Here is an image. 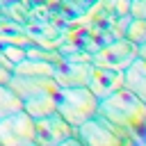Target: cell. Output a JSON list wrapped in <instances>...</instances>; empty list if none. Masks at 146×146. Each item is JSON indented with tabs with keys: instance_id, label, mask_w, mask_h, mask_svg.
I'll return each mask as SVG.
<instances>
[{
	"instance_id": "obj_8",
	"label": "cell",
	"mask_w": 146,
	"mask_h": 146,
	"mask_svg": "<svg viewBox=\"0 0 146 146\" xmlns=\"http://www.w3.org/2000/svg\"><path fill=\"white\" fill-rule=\"evenodd\" d=\"M87 87H89V91L100 100V98H105V96H110V94H114L116 89L123 87V71L91 64Z\"/></svg>"
},
{
	"instance_id": "obj_13",
	"label": "cell",
	"mask_w": 146,
	"mask_h": 146,
	"mask_svg": "<svg viewBox=\"0 0 146 146\" xmlns=\"http://www.w3.org/2000/svg\"><path fill=\"white\" fill-rule=\"evenodd\" d=\"M18 110H23L21 98L11 91L9 84H0V119L11 114V112H18Z\"/></svg>"
},
{
	"instance_id": "obj_1",
	"label": "cell",
	"mask_w": 146,
	"mask_h": 146,
	"mask_svg": "<svg viewBox=\"0 0 146 146\" xmlns=\"http://www.w3.org/2000/svg\"><path fill=\"white\" fill-rule=\"evenodd\" d=\"M98 114L107 119L125 144H146V103L121 87L98 100Z\"/></svg>"
},
{
	"instance_id": "obj_3",
	"label": "cell",
	"mask_w": 146,
	"mask_h": 146,
	"mask_svg": "<svg viewBox=\"0 0 146 146\" xmlns=\"http://www.w3.org/2000/svg\"><path fill=\"white\" fill-rule=\"evenodd\" d=\"M75 135H78V128L71 125L57 112H52L48 116H41V119H34V144H41V146H59V144H66V141L78 139Z\"/></svg>"
},
{
	"instance_id": "obj_4",
	"label": "cell",
	"mask_w": 146,
	"mask_h": 146,
	"mask_svg": "<svg viewBox=\"0 0 146 146\" xmlns=\"http://www.w3.org/2000/svg\"><path fill=\"white\" fill-rule=\"evenodd\" d=\"M0 146H34V119L25 110L0 119Z\"/></svg>"
},
{
	"instance_id": "obj_11",
	"label": "cell",
	"mask_w": 146,
	"mask_h": 146,
	"mask_svg": "<svg viewBox=\"0 0 146 146\" xmlns=\"http://www.w3.org/2000/svg\"><path fill=\"white\" fill-rule=\"evenodd\" d=\"M52 71H55V64L52 62L27 57V55L11 66V73L14 75H52Z\"/></svg>"
},
{
	"instance_id": "obj_10",
	"label": "cell",
	"mask_w": 146,
	"mask_h": 146,
	"mask_svg": "<svg viewBox=\"0 0 146 146\" xmlns=\"http://www.w3.org/2000/svg\"><path fill=\"white\" fill-rule=\"evenodd\" d=\"M123 87L130 89L139 100L146 103V59L135 57L123 68Z\"/></svg>"
},
{
	"instance_id": "obj_5",
	"label": "cell",
	"mask_w": 146,
	"mask_h": 146,
	"mask_svg": "<svg viewBox=\"0 0 146 146\" xmlns=\"http://www.w3.org/2000/svg\"><path fill=\"white\" fill-rule=\"evenodd\" d=\"M75 137H78V141H82L87 146H121V144H125L121 139V135L116 132V128L100 114H96V116L87 119L82 125H78Z\"/></svg>"
},
{
	"instance_id": "obj_16",
	"label": "cell",
	"mask_w": 146,
	"mask_h": 146,
	"mask_svg": "<svg viewBox=\"0 0 146 146\" xmlns=\"http://www.w3.org/2000/svg\"><path fill=\"white\" fill-rule=\"evenodd\" d=\"M9 75H11V71H7L5 66H0V84H7L9 82Z\"/></svg>"
},
{
	"instance_id": "obj_14",
	"label": "cell",
	"mask_w": 146,
	"mask_h": 146,
	"mask_svg": "<svg viewBox=\"0 0 146 146\" xmlns=\"http://www.w3.org/2000/svg\"><path fill=\"white\" fill-rule=\"evenodd\" d=\"M125 39L128 41H132V43H144L146 41V18H132L130 23H128V27H125Z\"/></svg>"
},
{
	"instance_id": "obj_2",
	"label": "cell",
	"mask_w": 146,
	"mask_h": 146,
	"mask_svg": "<svg viewBox=\"0 0 146 146\" xmlns=\"http://www.w3.org/2000/svg\"><path fill=\"white\" fill-rule=\"evenodd\" d=\"M55 103L57 114L75 128L98 114V98L89 91V87H59Z\"/></svg>"
},
{
	"instance_id": "obj_6",
	"label": "cell",
	"mask_w": 146,
	"mask_h": 146,
	"mask_svg": "<svg viewBox=\"0 0 146 146\" xmlns=\"http://www.w3.org/2000/svg\"><path fill=\"white\" fill-rule=\"evenodd\" d=\"M135 57H137V43H132V41H128L125 36H121V39L103 46L98 52H94V55H91V64L123 71Z\"/></svg>"
},
{
	"instance_id": "obj_7",
	"label": "cell",
	"mask_w": 146,
	"mask_h": 146,
	"mask_svg": "<svg viewBox=\"0 0 146 146\" xmlns=\"http://www.w3.org/2000/svg\"><path fill=\"white\" fill-rule=\"evenodd\" d=\"M7 84L21 98V103L39 96H52L59 91V84L55 82L52 75H14L11 73Z\"/></svg>"
},
{
	"instance_id": "obj_15",
	"label": "cell",
	"mask_w": 146,
	"mask_h": 146,
	"mask_svg": "<svg viewBox=\"0 0 146 146\" xmlns=\"http://www.w3.org/2000/svg\"><path fill=\"white\" fill-rule=\"evenodd\" d=\"M0 52H2V55H5V57H7L9 62H11V66H14L16 62H21V59L25 57V50H23V48H16V46H5V48H2Z\"/></svg>"
},
{
	"instance_id": "obj_9",
	"label": "cell",
	"mask_w": 146,
	"mask_h": 146,
	"mask_svg": "<svg viewBox=\"0 0 146 146\" xmlns=\"http://www.w3.org/2000/svg\"><path fill=\"white\" fill-rule=\"evenodd\" d=\"M91 62H62L55 64L52 78L59 87H87Z\"/></svg>"
},
{
	"instance_id": "obj_12",
	"label": "cell",
	"mask_w": 146,
	"mask_h": 146,
	"mask_svg": "<svg viewBox=\"0 0 146 146\" xmlns=\"http://www.w3.org/2000/svg\"><path fill=\"white\" fill-rule=\"evenodd\" d=\"M57 94L52 96H39V98H30V100H23V110L32 116V119H41V116H48L52 112H57V103H55Z\"/></svg>"
},
{
	"instance_id": "obj_17",
	"label": "cell",
	"mask_w": 146,
	"mask_h": 146,
	"mask_svg": "<svg viewBox=\"0 0 146 146\" xmlns=\"http://www.w3.org/2000/svg\"><path fill=\"white\" fill-rule=\"evenodd\" d=\"M137 57H141V59H146V41L137 46Z\"/></svg>"
}]
</instances>
